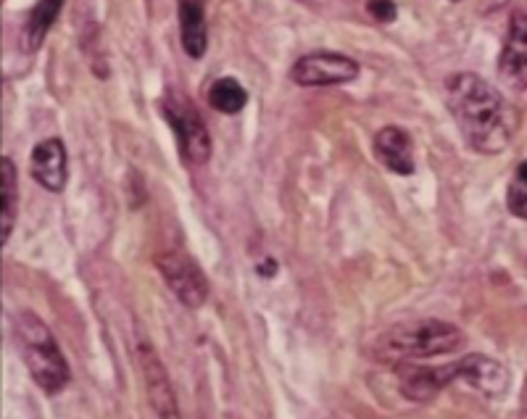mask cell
I'll return each instance as SVG.
<instances>
[{
    "label": "cell",
    "instance_id": "cell-1",
    "mask_svg": "<svg viewBox=\"0 0 527 419\" xmlns=\"http://www.w3.org/2000/svg\"><path fill=\"white\" fill-rule=\"evenodd\" d=\"M446 101L464 143L483 156L504 153L517 135V111L504 95L472 72L446 80Z\"/></svg>",
    "mask_w": 527,
    "mask_h": 419
},
{
    "label": "cell",
    "instance_id": "cell-2",
    "mask_svg": "<svg viewBox=\"0 0 527 419\" xmlns=\"http://www.w3.org/2000/svg\"><path fill=\"white\" fill-rule=\"evenodd\" d=\"M467 335L451 322L443 319H417L385 330L372 346V356L385 364L417 362V359H435V356L454 354L464 348Z\"/></svg>",
    "mask_w": 527,
    "mask_h": 419
},
{
    "label": "cell",
    "instance_id": "cell-3",
    "mask_svg": "<svg viewBox=\"0 0 527 419\" xmlns=\"http://www.w3.org/2000/svg\"><path fill=\"white\" fill-rule=\"evenodd\" d=\"M14 340L24 359V367L37 383V388L48 396L64 391L72 380V369H69L64 351L58 348L56 338L43 319L32 311H22L14 319Z\"/></svg>",
    "mask_w": 527,
    "mask_h": 419
},
{
    "label": "cell",
    "instance_id": "cell-4",
    "mask_svg": "<svg viewBox=\"0 0 527 419\" xmlns=\"http://www.w3.org/2000/svg\"><path fill=\"white\" fill-rule=\"evenodd\" d=\"M159 109L177 135L182 156L195 167L206 164L211 159V135L206 130L203 116L195 111L193 101L182 93H167L159 101Z\"/></svg>",
    "mask_w": 527,
    "mask_h": 419
},
{
    "label": "cell",
    "instance_id": "cell-5",
    "mask_svg": "<svg viewBox=\"0 0 527 419\" xmlns=\"http://www.w3.org/2000/svg\"><path fill=\"white\" fill-rule=\"evenodd\" d=\"M153 264H156V269H159L164 282H167V288L180 298V304H185L188 309H201L206 304V298H209V280H206L203 269L195 264L190 253L169 248V251L156 253Z\"/></svg>",
    "mask_w": 527,
    "mask_h": 419
},
{
    "label": "cell",
    "instance_id": "cell-6",
    "mask_svg": "<svg viewBox=\"0 0 527 419\" xmlns=\"http://www.w3.org/2000/svg\"><path fill=\"white\" fill-rule=\"evenodd\" d=\"M293 82L301 87H333L346 85L359 77V61L335 51L306 53L290 69Z\"/></svg>",
    "mask_w": 527,
    "mask_h": 419
},
{
    "label": "cell",
    "instance_id": "cell-7",
    "mask_svg": "<svg viewBox=\"0 0 527 419\" xmlns=\"http://www.w3.org/2000/svg\"><path fill=\"white\" fill-rule=\"evenodd\" d=\"M138 362L140 369H143L145 393H148V401H151L153 412L159 414V417H169V419L180 417V406H177L172 380H169L167 369H164L159 354L153 351V346L148 340H140Z\"/></svg>",
    "mask_w": 527,
    "mask_h": 419
},
{
    "label": "cell",
    "instance_id": "cell-8",
    "mask_svg": "<svg viewBox=\"0 0 527 419\" xmlns=\"http://www.w3.org/2000/svg\"><path fill=\"white\" fill-rule=\"evenodd\" d=\"M398 375V391L406 401H414V404H430L433 398H438V393L446 388L448 383H454L456 372L454 364L451 367H422V364L414 362H401L396 367Z\"/></svg>",
    "mask_w": 527,
    "mask_h": 419
},
{
    "label": "cell",
    "instance_id": "cell-9",
    "mask_svg": "<svg viewBox=\"0 0 527 419\" xmlns=\"http://www.w3.org/2000/svg\"><path fill=\"white\" fill-rule=\"evenodd\" d=\"M456 380H464L472 391L483 393L485 398H496L509 388V369L485 354L464 356L462 362L454 364Z\"/></svg>",
    "mask_w": 527,
    "mask_h": 419
},
{
    "label": "cell",
    "instance_id": "cell-10",
    "mask_svg": "<svg viewBox=\"0 0 527 419\" xmlns=\"http://www.w3.org/2000/svg\"><path fill=\"white\" fill-rule=\"evenodd\" d=\"M499 72L509 85H527V11H514L501 48Z\"/></svg>",
    "mask_w": 527,
    "mask_h": 419
},
{
    "label": "cell",
    "instance_id": "cell-11",
    "mask_svg": "<svg viewBox=\"0 0 527 419\" xmlns=\"http://www.w3.org/2000/svg\"><path fill=\"white\" fill-rule=\"evenodd\" d=\"M29 172L48 193H61L66 188V180H69L64 143L58 138L37 143L32 156H29Z\"/></svg>",
    "mask_w": 527,
    "mask_h": 419
},
{
    "label": "cell",
    "instance_id": "cell-12",
    "mask_svg": "<svg viewBox=\"0 0 527 419\" xmlns=\"http://www.w3.org/2000/svg\"><path fill=\"white\" fill-rule=\"evenodd\" d=\"M375 156L393 174L409 177L414 174V145L404 127L388 124L375 135Z\"/></svg>",
    "mask_w": 527,
    "mask_h": 419
},
{
    "label": "cell",
    "instance_id": "cell-13",
    "mask_svg": "<svg viewBox=\"0 0 527 419\" xmlns=\"http://www.w3.org/2000/svg\"><path fill=\"white\" fill-rule=\"evenodd\" d=\"M182 48L190 58L206 56L209 32H206V0H177Z\"/></svg>",
    "mask_w": 527,
    "mask_h": 419
},
{
    "label": "cell",
    "instance_id": "cell-14",
    "mask_svg": "<svg viewBox=\"0 0 527 419\" xmlns=\"http://www.w3.org/2000/svg\"><path fill=\"white\" fill-rule=\"evenodd\" d=\"M64 3L66 0H37L35 8H32V14H29L27 24H24V32H22L24 51H37V48L43 45L45 35H48L53 24H56Z\"/></svg>",
    "mask_w": 527,
    "mask_h": 419
},
{
    "label": "cell",
    "instance_id": "cell-15",
    "mask_svg": "<svg viewBox=\"0 0 527 419\" xmlns=\"http://www.w3.org/2000/svg\"><path fill=\"white\" fill-rule=\"evenodd\" d=\"M0 198H3V209H0V243L6 246L16 222V198H19V180H16L14 161L3 156L0 159Z\"/></svg>",
    "mask_w": 527,
    "mask_h": 419
},
{
    "label": "cell",
    "instance_id": "cell-16",
    "mask_svg": "<svg viewBox=\"0 0 527 419\" xmlns=\"http://www.w3.org/2000/svg\"><path fill=\"white\" fill-rule=\"evenodd\" d=\"M206 103H209L214 111H219V114L235 116L246 109L248 90L240 85L235 77H222V80H217L209 87V93H206Z\"/></svg>",
    "mask_w": 527,
    "mask_h": 419
},
{
    "label": "cell",
    "instance_id": "cell-17",
    "mask_svg": "<svg viewBox=\"0 0 527 419\" xmlns=\"http://www.w3.org/2000/svg\"><path fill=\"white\" fill-rule=\"evenodd\" d=\"M506 209L517 219H527V159L514 169L506 188Z\"/></svg>",
    "mask_w": 527,
    "mask_h": 419
},
{
    "label": "cell",
    "instance_id": "cell-18",
    "mask_svg": "<svg viewBox=\"0 0 527 419\" xmlns=\"http://www.w3.org/2000/svg\"><path fill=\"white\" fill-rule=\"evenodd\" d=\"M367 11L377 24H393L398 16L393 0H367Z\"/></svg>",
    "mask_w": 527,
    "mask_h": 419
},
{
    "label": "cell",
    "instance_id": "cell-19",
    "mask_svg": "<svg viewBox=\"0 0 527 419\" xmlns=\"http://www.w3.org/2000/svg\"><path fill=\"white\" fill-rule=\"evenodd\" d=\"M256 272H259L261 277L272 280V277L277 275V261L272 259V256H264V261H259V264H256Z\"/></svg>",
    "mask_w": 527,
    "mask_h": 419
},
{
    "label": "cell",
    "instance_id": "cell-20",
    "mask_svg": "<svg viewBox=\"0 0 527 419\" xmlns=\"http://www.w3.org/2000/svg\"><path fill=\"white\" fill-rule=\"evenodd\" d=\"M451 3H456V0H451Z\"/></svg>",
    "mask_w": 527,
    "mask_h": 419
}]
</instances>
